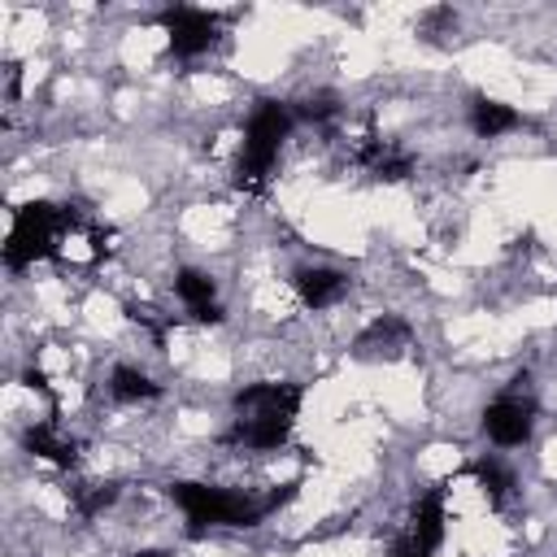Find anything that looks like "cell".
<instances>
[{
  "label": "cell",
  "instance_id": "6da1fadb",
  "mask_svg": "<svg viewBox=\"0 0 557 557\" xmlns=\"http://www.w3.org/2000/svg\"><path fill=\"white\" fill-rule=\"evenodd\" d=\"M305 405V383H248L231 400V431L226 444L248 453H274L287 444L296 413Z\"/></svg>",
  "mask_w": 557,
  "mask_h": 557
},
{
  "label": "cell",
  "instance_id": "7a4b0ae2",
  "mask_svg": "<svg viewBox=\"0 0 557 557\" xmlns=\"http://www.w3.org/2000/svg\"><path fill=\"white\" fill-rule=\"evenodd\" d=\"M300 483H283L265 496H248V492H226L218 483H196V479H174L165 492L170 500L183 509L187 518V535H205L209 527H257L270 513H278L287 500H296Z\"/></svg>",
  "mask_w": 557,
  "mask_h": 557
},
{
  "label": "cell",
  "instance_id": "3957f363",
  "mask_svg": "<svg viewBox=\"0 0 557 557\" xmlns=\"http://www.w3.org/2000/svg\"><path fill=\"white\" fill-rule=\"evenodd\" d=\"M296 122V109L287 100H257L248 122H244V144H239V161H235V187L244 191H261L274 174L278 148L287 139Z\"/></svg>",
  "mask_w": 557,
  "mask_h": 557
},
{
  "label": "cell",
  "instance_id": "277c9868",
  "mask_svg": "<svg viewBox=\"0 0 557 557\" xmlns=\"http://www.w3.org/2000/svg\"><path fill=\"white\" fill-rule=\"evenodd\" d=\"M78 226V213L70 205H52V200H30L13 213V231L4 239V265L17 274L44 257H57L61 244H70Z\"/></svg>",
  "mask_w": 557,
  "mask_h": 557
},
{
  "label": "cell",
  "instance_id": "5b68a950",
  "mask_svg": "<svg viewBox=\"0 0 557 557\" xmlns=\"http://www.w3.org/2000/svg\"><path fill=\"white\" fill-rule=\"evenodd\" d=\"M527 383H531L527 370L513 374L509 387L483 409V435H487L496 448H522V444L531 440V431H535V400H531Z\"/></svg>",
  "mask_w": 557,
  "mask_h": 557
},
{
  "label": "cell",
  "instance_id": "8992f818",
  "mask_svg": "<svg viewBox=\"0 0 557 557\" xmlns=\"http://www.w3.org/2000/svg\"><path fill=\"white\" fill-rule=\"evenodd\" d=\"M444 531H448V509H444V487H431L413 500L400 535L392 540V553L387 557H435L440 544H444Z\"/></svg>",
  "mask_w": 557,
  "mask_h": 557
},
{
  "label": "cell",
  "instance_id": "52a82bcc",
  "mask_svg": "<svg viewBox=\"0 0 557 557\" xmlns=\"http://www.w3.org/2000/svg\"><path fill=\"white\" fill-rule=\"evenodd\" d=\"M161 26L170 35V57H178V61H191L218 44V17L205 9H191V4L161 9Z\"/></svg>",
  "mask_w": 557,
  "mask_h": 557
},
{
  "label": "cell",
  "instance_id": "ba28073f",
  "mask_svg": "<svg viewBox=\"0 0 557 557\" xmlns=\"http://www.w3.org/2000/svg\"><path fill=\"white\" fill-rule=\"evenodd\" d=\"M352 161H357L366 174L383 178V183H400V178L413 174V157H409L405 148H396L392 139L374 135V131H366V135L352 144Z\"/></svg>",
  "mask_w": 557,
  "mask_h": 557
},
{
  "label": "cell",
  "instance_id": "9c48e42d",
  "mask_svg": "<svg viewBox=\"0 0 557 557\" xmlns=\"http://www.w3.org/2000/svg\"><path fill=\"white\" fill-rule=\"evenodd\" d=\"M174 296L183 300V309H187V318H191V322H205V326L222 322V305H218L213 278H209L205 270L183 265V270L174 274Z\"/></svg>",
  "mask_w": 557,
  "mask_h": 557
},
{
  "label": "cell",
  "instance_id": "30bf717a",
  "mask_svg": "<svg viewBox=\"0 0 557 557\" xmlns=\"http://www.w3.org/2000/svg\"><path fill=\"white\" fill-rule=\"evenodd\" d=\"M292 287L309 309H331L348 296V274L331 270V265H305V270L292 274Z\"/></svg>",
  "mask_w": 557,
  "mask_h": 557
},
{
  "label": "cell",
  "instance_id": "8fae6325",
  "mask_svg": "<svg viewBox=\"0 0 557 557\" xmlns=\"http://www.w3.org/2000/svg\"><path fill=\"white\" fill-rule=\"evenodd\" d=\"M413 339V326L405 322V318H396V313H383V318H374L357 339H352V352L357 357H392V352H400L405 344Z\"/></svg>",
  "mask_w": 557,
  "mask_h": 557
},
{
  "label": "cell",
  "instance_id": "7c38bea8",
  "mask_svg": "<svg viewBox=\"0 0 557 557\" xmlns=\"http://www.w3.org/2000/svg\"><path fill=\"white\" fill-rule=\"evenodd\" d=\"M22 444H26L35 457H44V461H52V466H61V470H70V466L78 461V444H74L57 422H35V426H26Z\"/></svg>",
  "mask_w": 557,
  "mask_h": 557
},
{
  "label": "cell",
  "instance_id": "4fadbf2b",
  "mask_svg": "<svg viewBox=\"0 0 557 557\" xmlns=\"http://www.w3.org/2000/svg\"><path fill=\"white\" fill-rule=\"evenodd\" d=\"M518 126H522V113H518L513 104L492 100V96H474V100H470V131H474L479 139H496V135L518 131Z\"/></svg>",
  "mask_w": 557,
  "mask_h": 557
},
{
  "label": "cell",
  "instance_id": "5bb4252c",
  "mask_svg": "<svg viewBox=\"0 0 557 557\" xmlns=\"http://www.w3.org/2000/svg\"><path fill=\"white\" fill-rule=\"evenodd\" d=\"M470 474H474V483L487 492V500L492 505H505L509 496H513V487H518V479H513V470L500 461V457H474L470 461Z\"/></svg>",
  "mask_w": 557,
  "mask_h": 557
},
{
  "label": "cell",
  "instance_id": "9a60e30c",
  "mask_svg": "<svg viewBox=\"0 0 557 557\" xmlns=\"http://www.w3.org/2000/svg\"><path fill=\"white\" fill-rule=\"evenodd\" d=\"M109 396L122 400V405H135V400H152L161 396V383H152L144 370L135 366H113L109 370Z\"/></svg>",
  "mask_w": 557,
  "mask_h": 557
},
{
  "label": "cell",
  "instance_id": "2e32d148",
  "mask_svg": "<svg viewBox=\"0 0 557 557\" xmlns=\"http://www.w3.org/2000/svg\"><path fill=\"white\" fill-rule=\"evenodd\" d=\"M74 513L78 518H100L113 500H117V487L113 483H83V487H74Z\"/></svg>",
  "mask_w": 557,
  "mask_h": 557
},
{
  "label": "cell",
  "instance_id": "e0dca14e",
  "mask_svg": "<svg viewBox=\"0 0 557 557\" xmlns=\"http://www.w3.org/2000/svg\"><path fill=\"white\" fill-rule=\"evenodd\" d=\"M292 109H296V117H305V122H313V126H326V122L339 117V96H335V91H313V96H305V100L292 104Z\"/></svg>",
  "mask_w": 557,
  "mask_h": 557
},
{
  "label": "cell",
  "instance_id": "ac0fdd59",
  "mask_svg": "<svg viewBox=\"0 0 557 557\" xmlns=\"http://www.w3.org/2000/svg\"><path fill=\"white\" fill-rule=\"evenodd\" d=\"M17 91H22V78H17V65L9 61V65H4V100L17 104Z\"/></svg>",
  "mask_w": 557,
  "mask_h": 557
}]
</instances>
